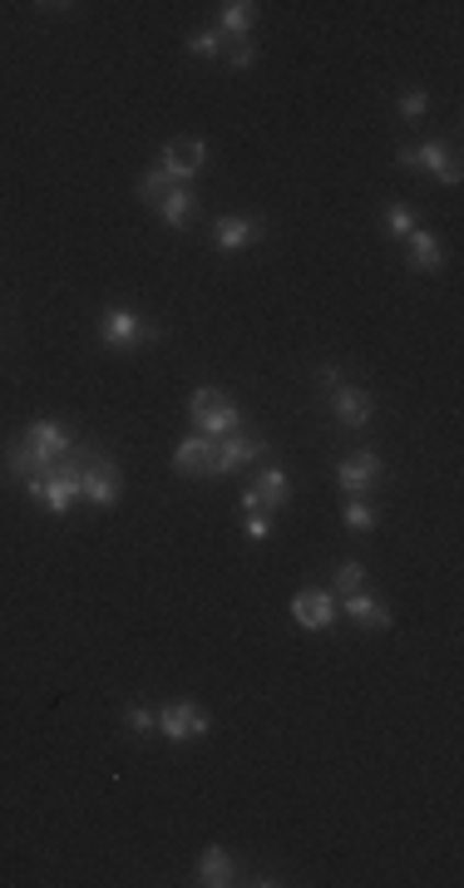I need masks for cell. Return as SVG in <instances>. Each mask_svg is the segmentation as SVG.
<instances>
[{
  "instance_id": "cell-1",
  "label": "cell",
  "mask_w": 464,
  "mask_h": 888,
  "mask_svg": "<svg viewBox=\"0 0 464 888\" xmlns=\"http://www.w3.org/2000/svg\"><path fill=\"white\" fill-rule=\"evenodd\" d=\"M25 493L35 503H45L55 519H65V513L79 503V440H75V449H69L65 459L39 464V469L25 479Z\"/></svg>"
},
{
  "instance_id": "cell-2",
  "label": "cell",
  "mask_w": 464,
  "mask_h": 888,
  "mask_svg": "<svg viewBox=\"0 0 464 888\" xmlns=\"http://www.w3.org/2000/svg\"><path fill=\"white\" fill-rule=\"evenodd\" d=\"M188 420H193V434H207V440H227V434L242 430V405L233 400L217 385H197L188 395Z\"/></svg>"
},
{
  "instance_id": "cell-3",
  "label": "cell",
  "mask_w": 464,
  "mask_h": 888,
  "mask_svg": "<svg viewBox=\"0 0 464 888\" xmlns=\"http://www.w3.org/2000/svg\"><path fill=\"white\" fill-rule=\"evenodd\" d=\"M118 493H124V474L94 444H79V499L94 503V509H114Z\"/></svg>"
},
{
  "instance_id": "cell-4",
  "label": "cell",
  "mask_w": 464,
  "mask_h": 888,
  "mask_svg": "<svg viewBox=\"0 0 464 888\" xmlns=\"http://www.w3.org/2000/svg\"><path fill=\"white\" fill-rule=\"evenodd\" d=\"M99 341L114 345V351H138V345L163 341V326L144 321V316L128 311V306H104V311H99Z\"/></svg>"
},
{
  "instance_id": "cell-5",
  "label": "cell",
  "mask_w": 464,
  "mask_h": 888,
  "mask_svg": "<svg viewBox=\"0 0 464 888\" xmlns=\"http://www.w3.org/2000/svg\"><path fill=\"white\" fill-rule=\"evenodd\" d=\"M395 168H405V173H434V178H440V183H460V153H454V148L450 144H434V138H430V144H420V148H400V153H395Z\"/></svg>"
},
{
  "instance_id": "cell-6",
  "label": "cell",
  "mask_w": 464,
  "mask_h": 888,
  "mask_svg": "<svg viewBox=\"0 0 464 888\" xmlns=\"http://www.w3.org/2000/svg\"><path fill=\"white\" fill-rule=\"evenodd\" d=\"M207 706H197V701H168V706H158V736L163 740H203L207 736Z\"/></svg>"
},
{
  "instance_id": "cell-7",
  "label": "cell",
  "mask_w": 464,
  "mask_h": 888,
  "mask_svg": "<svg viewBox=\"0 0 464 888\" xmlns=\"http://www.w3.org/2000/svg\"><path fill=\"white\" fill-rule=\"evenodd\" d=\"M257 459H267V440H262V434H252V430L227 434V440L213 444V479H217V474L247 469V464H257Z\"/></svg>"
},
{
  "instance_id": "cell-8",
  "label": "cell",
  "mask_w": 464,
  "mask_h": 888,
  "mask_svg": "<svg viewBox=\"0 0 464 888\" xmlns=\"http://www.w3.org/2000/svg\"><path fill=\"white\" fill-rule=\"evenodd\" d=\"M154 168L168 178V183H193V178L207 168V144L203 138H178V144H168L163 153H158Z\"/></svg>"
},
{
  "instance_id": "cell-9",
  "label": "cell",
  "mask_w": 464,
  "mask_h": 888,
  "mask_svg": "<svg viewBox=\"0 0 464 888\" xmlns=\"http://www.w3.org/2000/svg\"><path fill=\"white\" fill-rule=\"evenodd\" d=\"M381 479H385V459L375 449H355L351 459L336 464V483H341L346 499H361V493H371Z\"/></svg>"
},
{
  "instance_id": "cell-10",
  "label": "cell",
  "mask_w": 464,
  "mask_h": 888,
  "mask_svg": "<svg viewBox=\"0 0 464 888\" xmlns=\"http://www.w3.org/2000/svg\"><path fill=\"white\" fill-rule=\"evenodd\" d=\"M336 612H341V602H336L331 588H302L292 597V617H296V627H306V631H326L336 622Z\"/></svg>"
},
{
  "instance_id": "cell-11",
  "label": "cell",
  "mask_w": 464,
  "mask_h": 888,
  "mask_svg": "<svg viewBox=\"0 0 464 888\" xmlns=\"http://www.w3.org/2000/svg\"><path fill=\"white\" fill-rule=\"evenodd\" d=\"M262 232H267L262 217H217L213 223V247L223 257H237V252H247V247L262 242Z\"/></svg>"
},
{
  "instance_id": "cell-12",
  "label": "cell",
  "mask_w": 464,
  "mask_h": 888,
  "mask_svg": "<svg viewBox=\"0 0 464 888\" xmlns=\"http://www.w3.org/2000/svg\"><path fill=\"white\" fill-rule=\"evenodd\" d=\"M336 602H341V612H346V617H351L361 631H391V627H395L391 607H385L375 592H365V588L346 592V597H336Z\"/></svg>"
},
{
  "instance_id": "cell-13",
  "label": "cell",
  "mask_w": 464,
  "mask_h": 888,
  "mask_svg": "<svg viewBox=\"0 0 464 888\" xmlns=\"http://www.w3.org/2000/svg\"><path fill=\"white\" fill-rule=\"evenodd\" d=\"M331 414H336L341 430H365V424L375 420L371 390H361V385H341V390H331Z\"/></svg>"
},
{
  "instance_id": "cell-14",
  "label": "cell",
  "mask_w": 464,
  "mask_h": 888,
  "mask_svg": "<svg viewBox=\"0 0 464 888\" xmlns=\"http://www.w3.org/2000/svg\"><path fill=\"white\" fill-rule=\"evenodd\" d=\"M25 444L35 449L39 464H55V459H65V454L75 449V434H69L59 420H35V424L25 430Z\"/></svg>"
},
{
  "instance_id": "cell-15",
  "label": "cell",
  "mask_w": 464,
  "mask_h": 888,
  "mask_svg": "<svg viewBox=\"0 0 464 888\" xmlns=\"http://www.w3.org/2000/svg\"><path fill=\"white\" fill-rule=\"evenodd\" d=\"M213 444L207 434H188V440H178L173 449V474H183V479H213Z\"/></svg>"
},
{
  "instance_id": "cell-16",
  "label": "cell",
  "mask_w": 464,
  "mask_h": 888,
  "mask_svg": "<svg viewBox=\"0 0 464 888\" xmlns=\"http://www.w3.org/2000/svg\"><path fill=\"white\" fill-rule=\"evenodd\" d=\"M158 217H163L173 232H188L197 223V193L193 183H168V193L158 197Z\"/></svg>"
},
{
  "instance_id": "cell-17",
  "label": "cell",
  "mask_w": 464,
  "mask_h": 888,
  "mask_svg": "<svg viewBox=\"0 0 464 888\" xmlns=\"http://www.w3.org/2000/svg\"><path fill=\"white\" fill-rule=\"evenodd\" d=\"M252 499L262 503L267 513H276V509H286V503H292V479H286L282 464H267V469H257V479H252Z\"/></svg>"
},
{
  "instance_id": "cell-18",
  "label": "cell",
  "mask_w": 464,
  "mask_h": 888,
  "mask_svg": "<svg viewBox=\"0 0 464 888\" xmlns=\"http://www.w3.org/2000/svg\"><path fill=\"white\" fill-rule=\"evenodd\" d=\"M197 884L203 888H227V884H237V864H233V854H227L223 844H207L203 854H197Z\"/></svg>"
},
{
  "instance_id": "cell-19",
  "label": "cell",
  "mask_w": 464,
  "mask_h": 888,
  "mask_svg": "<svg viewBox=\"0 0 464 888\" xmlns=\"http://www.w3.org/2000/svg\"><path fill=\"white\" fill-rule=\"evenodd\" d=\"M405 257H410L415 272H440L444 266V247L434 232H425V227H415L410 237H405Z\"/></svg>"
},
{
  "instance_id": "cell-20",
  "label": "cell",
  "mask_w": 464,
  "mask_h": 888,
  "mask_svg": "<svg viewBox=\"0 0 464 888\" xmlns=\"http://www.w3.org/2000/svg\"><path fill=\"white\" fill-rule=\"evenodd\" d=\"M252 25H257L252 0H227V5H217V30H223V39H242Z\"/></svg>"
},
{
  "instance_id": "cell-21",
  "label": "cell",
  "mask_w": 464,
  "mask_h": 888,
  "mask_svg": "<svg viewBox=\"0 0 464 888\" xmlns=\"http://www.w3.org/2000/svg\"><path fill=\"white\" fill-rule=\"evenodd\" d=\"M35 469H39V459H35V449H30V444H25V434H15V440H5V474H10V479H20V483H25Z\"/></svg>"
},
{
  "instance_id": "cell-22",
  "label": "cell",
  "mask_w": 464,
  "mask_h": 888,
  "mask_svg": "<svg viewBox=\"0 0 464 888\" xmlns=\"http://www.w3.org/2000/svg\"><path fill=\"white\" fill-rule=\"evenodd\" d=\"M124 730L128 736H158V710L154 706H144V701H134V706H124Z\"/></svg>"
},
{
  "instance_id": "cell-23",
  "label": "cell",
  "mask_w": 464,
  "mask_h": 888,
  "mask_svg": "<svg viewBox=\"0 0 464 888\" xmlns=\"http://www.w3.org/2000/svg\"><path fill=\"white\" fill-rule=\"evenodd\" d=\"M381 223H385V232H391L395 242H405V237H410L415 227H420V223H415V213H410V207H405V203H385Z\"/></svg>"
},
{
  "instance_id": "cell-24",
  "label": "cell",
  "mask_w": 464,
  "mask_h": 888,
  "mask_svg": "<svg viewBox=\"0 0 464 888\" xmlns=\"http://www.w3.org/2000/svg\"><path fill=\"white\" fill-rule=\"evenodd\" d=\"M355 588H365V562H355V558L336 562V572H331V592H336V597H346V592H355Z\"/></svg>"
},
{
  "instance_id": "cell-25",
  "label": "cell",
  "mask_w": 464,
  "mask_h": 888,
  "mask_svg": "<svg viewBox=\"0 0 464 888\" xmlns=\"http://www.w3.org/2000/svg\"><path fill=\"white\" fill-rule=\"evenodd\" d=\"M223 49H227L223 30H193V35H188V55H197V59H217Z\"/></svg>"
},
{
  "instance_id": "cell-26",
  "label": "cell",
  "mask_w": 464,
  "mask_h": 888,
  "mask_svg": "<svg viewBox=\"0 0 464 888\" xmlns=\"http://www.w3.org/2000/svg\"><path fill=\"white\" fill-rule=\"evenodd\" d=\"M395 114H400L405 124H420V118L430 114V94H425V89H405V94L395 99Z\"/></svg>"
},
{
  "instance_id": "cell-27",
  "label": "cell",
  "mask_w": 464,
  "mask_h": 888,
  "mask_svg": "<svg viewBox=\"0 0 464 888\" xmlns=\"http://www.w3.org/2000/svg\"><path fill=\"white\" fill-rule=\"evenodd\" d=\"M341 523L351 533H371L375 528V509L365 499H346V509H341Z\"/></svg>"
},
{
  "instance_id": "cell-28",
  "label": "cell",
  "mask_w": 464,
  "mask_h": 888,
  "mask_svg": "<svg viewBox=\"0 0 464 888\" xmlns=\"http://www.w3.org/2000/svg\"><path fill=\"white\" fill-rule=\"evenodd\" d=\"M163 193H168V178L158 173V168H148V173L138 178V197H144L148 207H158V197H163Z\"/></svg>"
},
{
  "instance_id": "cell-29",
  "label": "cell",
  "mask_w": 464,
  "mask_h": 888,
  "mask_svg": "<svg viewBox=\"0 0 464 888\" xmlns=\"http://www.w3.org/2000/svg\"><path fill=\"white\" fill-rule=\"evenodd\" d=\"M227 59H233V69H252L257 65V39L252 35L233 39V45H227Z\"/></svg>"
},
{
  "instance_id": "cell-30",
  "label": "cell",
  "mask_w": 464,
  "mask_h": 888,
  "mask_svg": "<svg viewBox=\"0 0 464 888\" xmlns=\"http://www.w3.org/2000/svg\"><path fill=\"white\" fill-rule=\"evenodd\" d=\"M242 528H247V538H252V543H267V538H272V513H267V509L247 513Z\"/></svg>"
},
{
  "instance_id": "cell-31",
  "label": "cell",
  "mask_w": 464,
  "mask_h": 888,
  "mask_svg": "<svg viewBox=\"0 0 464 888\" xmlns=\"http://www.w3.org/2000/svg\"><path fill=\"white\" fill-rule=\"evenodd\" d=\"M341 365H336V361H321V365H316V390H326V395H331V390H341Z\"/></svg>"
}]
</instances>
